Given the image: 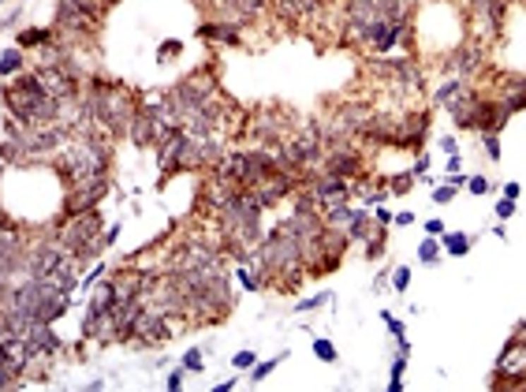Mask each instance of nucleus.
<instances>
[{
	"mask_svg": "<svg viewBox=\"0 0 526 392\" xmlns=\"http://www.w3.org/2000/svg\"><path fill=\"white\" fill-rule=\"evenodd\" d=\"M101 273H104V266H94V269L86 273V280H83V287H90V284H97V280H101Z\"/></svg>",
	"mask_w": 526,
	"mask_h": 392,
	"instance_id": "nucleus-25",
	"label": "nucleus"
},
{
	"mask_svg": "<svg viewBox=\"0 0 526 392\" xmlns=\"http://www.w3.org/2000/svg\"><path fill=\"white\" fill-rule=\"evenodd\" d=\"M16 68H23V49H4L0 71H4V75H16Z\"/></svg>",
	"mask_w": 526,
	"mask_h": 392,
	"instance_id": "nucleus-9",
	"label": "nucleus"
},
{
	"mask_svg": "<svg viewBox=\"0 0 526 392\" xmlns=\"http://www.w3.org/2000/svg\"><path fill=\"white\" fill-rule=\"evenodd\" d=\"M347 191H351L347 179L336 176V172L325 176V179H318V198H321V202H333V206H336L340 198H347Z\"/></svg>",
	"mask_w": 526,
	"mask_h": 392,
	"instance_id": "nucleus-5",
	"label": "nucleus"
},
{
	"mask_svg": "<svg viewBox=\"0 0 526 392\" xmlns=\"http://www.w3.org/2000/svg\"><path fill=\"white\" fill-rule=\"evenodd\" d=\"M418 258H422V261H433V258H437V243L426 239L422 247H418Z\"/></svg>",
	"mask_w": 526,
	"mask_h": 392,
	"instance_id": "nucleus-20",
	"label": "nucleus"
},
{
	"mask_svg": "<svg viewBox=\"0 0 526 392\" xmlns=\"http://www.w3.org/2000/svg\"><path fill=\"white\" fill-rule=\"evenodd\" d=\"M239 280H243V287H251V292H258V287H261V277H254L251 266H239Z\"/></svg>",
	"mask_w": 526,
	"mask_h": 392,
	"instance_id": "nucleus-14",
	"label": "nucleus"
},
{
	"mask_svg": "<svg viewBox=\"0 0 526 392\" xmlns=\"http://www.w3.org/2000/svg\"><path fill=\"white\" fill-rule=\"evenodd\" d=\"M444 247H448V254H467L470 251V239L463 232H452V235H444Z\"/></svg>",
	"mask_w": 526,
	"mask_h": 392,
	"instance_id": "nucleus-10",
	"label": "nucleus"
},
{
	"mask_svg": "<svg viewBox=\"0 0 526 392\" xmlns=\"http://www.w3.org/2000/svg\"><path fill=\"white\" fill-rule=\"evenodd\" d=\"M280 359L284 355H276V359H269V362H261V366H254V381H261V377H269L276 366H280Z\"/></svg>",
	"mask_w": 526,
	"mask_h": 392,
	"instance_id": "nucleus-15",
	"label": "nucleus"
},
{
	"mask_svg": "<svg viewBox=\"0 0 526 392\" xmlns=\"http://www.w3.org/2000/svg\"><path fill=\"white\" fill-rule=\"evenodd\" d=\"M168 52H179V42H165L161 45V57H168Z\"/></svg>",
	"mask_w": 526,
	"mask_h": 392,
	"instance_id": "nucleus-30",
	"label": "nucleus"
},
{
	"mask_svg": "<svg viewBox=\"0 0 526 392\" xmlns=\"http://www.w3.org/2000/svg\"><path fill=\"white\" fill-rule=\"evenodd\" d=\"M313 8H318V0H280V16H287V19H299Z\"/></svg>",
	"mask_w": 526,
	"mask_h": 392,
	"instance_id": "nucleus-7",
	"label": "nucleus"
},
{
	"mask_svg": "<svg viewBox=\"0 0 526 392\" xmlns=\"http://www.w3.org/2000/svg\"><path fill=\"white\" fill-rule=\"evenodd\" d=\"M183 370H202V351H198V348L183 355Z\"/></svg>",
	"mask_w": 526,
	"mask_h": 392,
	"instance_id": "nucleus-16",
	"label": "nucleus"
},
{
	"mask_svg": "<svg viewBox=\"0 0 526 392\" xmlns=\"http://www.w3.org/2000/svg\"><path fill=\"white\" fill-rule=\"evenodd\" d=\"M60 247H64V251H68L75 261H86V258L101 254L104 247H109V239H104V232H101L97 209L75 213L68 225H64V232H60Z\"/></svg>",
	"mask_w": 526,
	"mask_h": 392,
	"instance_id": "nucleus-1",
	"label": "nucleus"
},
{
	"mask_svg": "<svg viewBox=\"0 0 526 392\" xmlns=\"http://www.w3.org/2000/svg\"><path fill=\"white\" fill-rule=\"evenodd\" d=\"M496 370H501V377H511V381L522 377L526 374V344H515V340H511V344L504 348V359H501Z\"/></svg>",
	"mask_w": 526,
	"mask_h": 392,
	"instance_id": "nucleus-4",
	"label": "nucleus"
},
{
	"mask_svg": "<svg viewBox=\"0 0 526 392\" xmlns=\"http://www.w3.org/2000/svg\"><path fill=\"white\" fill-rule=\"evenodd\" d=\"M64 261H68V251L64 247H34V254L26 258V269H30V277H42V280H52V273H56Z\"/></svg>",
	"mask_w": 526,
	"mask_h": 392,
	"instance_id": "nucleus-3",
	"label": "nucleus"
},
{
	"mask_svg": "<svg viewBox=\"0 0 526 392\" xmlns=\"http://www.w3.org/2000/svg\"><path fill=\"white\" fill-rule=\"evenodd\" d=\"M522 105H526V78L511 75V78H508V90H504L501 109H504V112H515V109H522Z\"/></svg>",
	"mask_w": 526,
	"mask_h": 392,
	"instance_id": "nucleus-6",
	"label": "nucleus"
},
{
	"mask_svg": "<svg viewBox=\"0 0 526 392\" xmlns=\"http://www.w3.org/2000/svg\"><path fill=\"white\" fill-rule=\"evenodd\" d=\"M426 232H429V235H441V232H444V225H441V220H429Z\"/></svg>",
	"mask_w": 526,
	"mask_h": 392,
	"instance_id": "nucleus-29",
	"label": "nucleus"
},
{
	"mask_svg": "<svg viewBox=\"0 0 526 392\" xmlns=\"http://www.w3.org/2000/svg\"><path fill=\"white\" fill-rule=\"evenodd\" d=\"M68 4L83 8V11H90V16H97V0H68Z\"/></svg>",
	"mask_w": 526,
	"mask_h": 392,
	"instance_id": "nucleus-24",
	"label": "nucleus"
},
{
	"mask_svg": "<svg viewBox=\"0 0 526 392\" xmlns=\"http://www.w3.org/2000/svg\"><path fill=\"white\" fill-rule=\"evenodd\" d=\"M467 187H470V194H485V191H489V179L474 176V179H467Z\"/></svg>",
	"mask_w": 526,
	"mask_h": 392,
	"instance_id": "nucleus-19",
	"label": "nucleus"
},
{
	"mask_svg": "<svg viewBox=\"0 0 526 392\" xmlns=\"http://www.w3.org/2000/svg\"><path fill=\"white\" fill-rule=\"evenodd\" d=\"M455 68H459V71H470V68H474V49H467V52H459V60H455Z\"/></svg>",
	"mask_w": 526,
	"mask_h": 392,
	"instance_id": "nucleus-18",
	"label": "nucleus"
},
{
	"mask_svg": "<svg viewBox=\"0 0 526 392\" xmlns=\"http://www.w3.org/2000/svg\"><path fill=\"white\" fill-rule=\"evenodd\" d=\"M49 30H26V34H19V45H45L49 42Z\"/></svg>",
	"mask_w": 526,
	"mask_h": 392,
	"instance_id": "nucleus-13",
	"label": "nucleus"
},
{
	"mask_svg": "<svg viewBox=\"0 0 526 392\" xmlns=\"http://www.w3.org/2000/svg\"><path fill=\"white\" fill-rule=\"evenodd\" d=\"M313 355H318L321 362H336V348L328 344V340H313Z\"/></svg>",
	"mask_w": 526,
	"mask_h": 392,
	"instance_id": "nucleus-12",
	"label": "nucleus"
},
{
	"mask_svg": "<svg viewBox=\"0 0 526 392\" xmlns=\"http://www.w3.org/2000/svg\"><path fill=\"white\" fill-rule=\"evenodd\" d=\"M448 172H452V176L459 172V153H452V157H448Z\"/></svg>",
	"mask_w": 526,
	"mask_h": 392,
	"instance_id": "nucleus-31",
	"label": "nucleus"
},
{
	"mask_svg": "<svg viewBox=\"0 0 526 392\" xmlns=\"http://www.w3.org/2000/svg\"><path fill=\"white\" fill-rule=\"evenodd\" d=\"M392 284H396L400 292H403V287L411 284V269H407V266H403V269H396V277H392Z\"/></svg>",
	"mask_w": 526,
	"mask_h": 392,
	"instance_id": "nucleus-22",
	"label": "nucleus"
},
{
	"mask_svg": "<svg viewBox=\"0 0 526 392\" xmlns=\"http://www.w3.org/2000/svg\"><path fill=\"white\" fill-rule=\"evenodd\" d=\"M198 34L202 37H217V42H239V34L232 30V26H213V23H205V26H198Z\"/></svg>",
	"mask_w": 526,
	"mask_h": 392,
	"instance_id": "nucleus-8",
	"label": "nucleus"
},
{
	"mask_svg": "<svg viewBox=\"0 0 526 392\" xmlns=\"http://www.w3.org/2000/svg\"><path fill=\"white\" fill-rule=\"evenodd\" d=\"M485 153H489L493 161H496V157H501V138H496L493 131H489V135H485Z\"/></svg>",
	"mask_w": 526,
	"mask_h": 392,
	"instance_id": "nucleus-17",
	"label": "nucleus"
},
{
	"mask_svg": "<svg viewBox=\"0 0 526 392\" xmlns=\"http://www.w3.org/2000/svg\"><path fill=\"white\" fill-rule=\"evenodd\" d=\"M86 109H90V116H94L97 124H104L109 131H127L131 120H135V109H131V101L120 94V90H112V86H97Z\"/></svg>",
	"mask_w": 526,
	"mask_h": 392,
	"instance_id": "nucleus-2",
	"label": "nucleus"
},
{
	"mask_svg": "<svg viewBox=\"0 0 526 392\" xmlns=\"http://www.w3.org/2000/svg\"><path fill=\"white\" fill-rule=\"evenodd\" d=\"M515 213V198H501L496 202V217H511Z\"/></svg>",
	"mask_w": 526,
	"mask_h": 392,
	"instance_id": "nucleus-21",
	"label": "nucleus"
},
{
	"mask_svg": "<svg viewBox=\"0 0 526 392\" xmlns=\"http://www.w3.org/2000/svg\"><path fill=\"white\" fill-rule=\"evenodd\" d=\"M411 176H400V183H392V191H396V194H403V191H411Z\"/></svg>",
	"mask_w": 526,
	"mask_h": 392,
	"instance_id": "nucleus-28",
	"label": "nucleus"
},
{
	"mask_svg": "<svg viewBox=\"0 0 526 392\" xmlns=\"http://www.w3.org/2000/svg\"><path fill=\"white\" fill-rule=\"evenodd\" d=\"M235 366H239V370H251V366H254V351H239V355H235Z\"/></svg>",
	"mask_w": 526,
	"mask_h": 392,
	"instance_id": "nucleus-23",
	"label": "nucleus"
},
{
	"mask_svg": "<svg viewBox=\"0 0 526 392\" xmlns=\"http://www.w3.org/2000/svg\"><path fill=\"white\" fill-rule=\"evenodd\" d=\"M455 194V183H448V187H437V202H452Z\"/></svg>",
	"mask_w": 526,
	"mask_h": 392,
	"instance_id": "nucleus-26",
	"label": "nucleus"
},
{
	"mask_svg": "<svg viewBox=\"0 0 526 392\" xmlns=\"http://www.w3.org/2000/svg\"><path fill=\"white\" fill-rule=\"evenodd\" d=\"M328 165H333V172H336V176H344V172H354V153H336V157H333V161H328Z\"/></svg>",
	"mask_w": 526,
	"mask_h": 392,
	"instance_id": "nucleus-11",
	"label": "nucleus"
},
{
	"mask_svg": "<svg viewBox=\"0 0 526 392\" xmlns=\"http://www.w3.org/2000/svg\"><path fill=\"white\" fill-rule=\"evenodd\" d=\"M325 299H333V295H318V299H302V303H299V310H310V307H321V303H325Z\"/></svg>",
	"mask_w": 526,
	"mask_h": 392,
	"instance_id": "nucleus-27",
	"label": "nucleus"
}]
</instances>
